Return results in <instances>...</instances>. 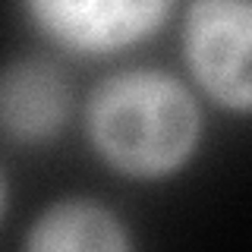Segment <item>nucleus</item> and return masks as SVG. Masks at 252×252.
I'll return each instance as SVG.
<instances>
[{"label": "nucleus", "mask_w": 252, "mask_h": 252, "mask_svg": "<svg viewBox=\"0 0 252 252\" xmlns=\"http://www.w3.org/2000/svg\"><path fill=\"white\" fill-rule=\"evenodd\" d=\"M85 136L94 155L129 180H164L192 161L202 110L183 79L158 66L104 76L85 98Z\"/></svg>", "instance_id": "f257e3e1"}, {"label": "nucleus", "mask_w": 252, "mask_h": 252, "mask_svg": "<svg viewBox=\"0 0 252 252\" xmlns=\"http://www.w3.org/2000/svg\"><path fill=\"white\" fill-rule=\"evenodd\" d=\"M183 63L215 104L249 114L252 107V0H192L180 22Z\"/></svg>", "instance_id": "f03ea898"}, {"label": "nucleus", "mask_w": 252, "mask_h": 252, "mask_svg": "<svg viewBox=\"0 0 252 252\" xmlns=\"http://www.w3.org/2000/svg\"><path fill=\"white\" fill-rule=\"evenodd\" d=\"M22 6L51 44L79 57H110L158 35L173 0H22Z\"/></svg>", "instance_id": "7ed1b4c3"}, {"label": "nucleus", "mask_w": 252, "mask_h": 252, "mask_svg": "<svg viewBox=\"0 0 252 252\" xmlns=\"http://www.w3.org/2000/svg\"><path fill=\"white\" fill-rule=\"evenodd\" d=\"M73 110L63 73L44 57L0 66V136L16 145H41L60 136Z\"/></svg>", "instance_id": "20e7f679"}, {"label": "nucleus", "mask_w": 252, "mask_h": 252, "mask_svg": "<svg viewBox=\"0 0 252 252\" xmlns=\"http://www.w3.org/2000/svg\"><path fill=\"white\" fill-rule=\"evenodd\" d=\"M22 246L29 252H126L132 249V236L107 205L69 195L41 208Z\"/></svg>", "instance_id": "39448f33"}, {"label": "nucleus", "mask_w": 252, "mask_h": 252, "mask_svg": "<svg viewBox=\"0 0 252 252\" xmlns=\"http://www.w3.org/2000/svg\"><path fill=\"white\" fill-rule=\"evenodd\" d=\"M3 208H6V177L0 170V215H3Z\"/></svg>", "instance_id": "423d86ee"}]
</instances>
